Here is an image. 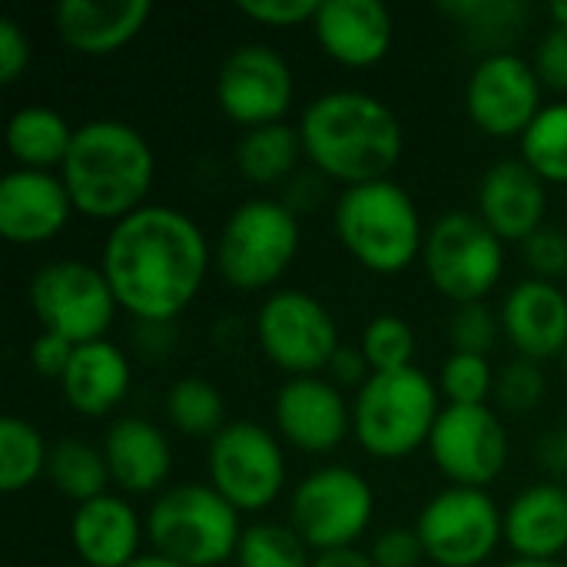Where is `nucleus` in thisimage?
Here are the masks:
<instances>
[{
    "instance_id": "1",
    "label": "nucleus",
    "mask_w": 567,
    "mask_h": 567,
    "mask_svg": "<svg viewBox=\"0 0 567 567\" xmlns=\"http://www.w3.org/2000/svg\"><path fill=\"white\" fill-rule=\"evenodd\" d=\"M213 266V246L203 226L166 203H146L110 226L100 269L120 312L146 326H166L183 316Z\"/></svg>"
},
{
    "instance_id": "2",
    "label": "nucleus",
    "mask_w": 567,
    "mask_h": 567,
    "mask_svg": "<svg viewBox=\"0 0 567 567\" xmlns=\"http://www.w3.org/2000/svg\"><path fill=\"white\" fill-rule=\"evenodd\" d=\"M306 163L342 189L392 179L405 153L399 113L365 90H329L312 96L299 113Z\"/></svg>"
},
{
    "instance_id": "3",
    "label": "nucleus",
    "mask_w": 567,
    "mask_h": 567,
    "mask_svg": "<svg viewBox=\"0 0 567 567\" xmlns=\"http://www.w3.org/2000/svg\"><path fill=\"white\" fill-rule=\"evenodd\" d=\"M60 179L83 219L116 226L146 206L156 179V156L133 123L100 116L76 126Z\"/></svg>"
},
{
    "instance_id": "4",
    "label": "nucleus",
    "mask_w": 567,
    "mask_h": 567,
    "mask_svg": "<svg viewBox=\"0 0 567 567\" xmlns=\"http://www.w3.org/2000/svg\"><path fill=\"white\" fill-rule=\"evenodd\" d=\"M332 233L372 276H399L415 266L429 236L419 203L395 179L342 189L332 206Z\"/></svg>"
},
{
    "instance_id": "5",
    "label": "nucleus",
    "mask_w": 567,
    "mask_h": 567,
    "mask_svg": "<svg viewBox=\"0 0 567 567\" xmlns=\"http://www.w3.org/2000/svg\"><path fill=\"white\" fill-rule=\"evenodd\" d=\"M442 409L439 382L419 365L372 372V379L352 395V439L379 462H402L429 449Z\"/></svg>"
},
{
    "instance_id": "6",
    "label": "nucleus",
    "mask_w": 567,
    "mask_h": 567,
    "mask_svg": "<svg viewBox=\"0 0 567 567\" xmlns=\"http://www.w3.org/2000/svg\"><path fill=\"white\" fill-rule=\"evenodd\" d=\"M299 246V213L286 199L252 196L223 219L213 243V266L229 289L262 292L289 272Z\"/></svg>"
},
{
    "instance_id": "7",
    "label": "nucleus",
    "mask_w": 567,
    "mask_h": 567,
    "mask_svg": "<svg viewBox=\"0 0 567 567\" xmlns=\"http://www.w3.org/2000/svg\"><path fill=\"white\" fill-rule=\"evenodd\" d=\"M243 532V515L209 482L169 485L146 508L150 548L183 567L236 561Z\"/></svg>"
},
{
    "instance_id": "8",
    "label": "nucleus",
    "mask_w": 567,
    "mask_h": 567,
    "mask_svg": "<svg viewBox=\"0 0 567 567\" xmlns=\"http://www.w3.org/2000/svg\"><path fill=\"white\" fill-rule=\"evenodd\" d=\"M422 266L452 306L485 302L505 276V243L475 209H452L429 226Z\"/></svg>"
},
{
    "instance_id": "9",
    "label": "nucleus",
    "mask_w": 567,
    "mask_h": 567,
    "mask_svg": "<svg viewBox=\"0 0 567 567\" xmlns=\"http://www.w3.org/2000/svg\"><path fill=\"white\" fill-rule=\"evenodd\" d=\"M30 309L43 332L63 336L73 346L106 339L120 306L100 269L90 259H50L43 262L27 286Z\"/></svg>"
},
{
    "instance_id": "10",
    "label": "nucleus",
    "mask_w": 567,
    "mask_h": 567,
    "mask_svg": "<svg viewBox=\"0 0 567 567\" xmlns=\"http://www.w3.org/2000/svg\"><path fill=\"white\" fill-rule=\"evenodd\" d=\"M375 518L369 478L349 465H319L289 495V525L312 555L355 548Z\"/></svg>"
},
{
    "instance_id": "11",
    "label": "nucleus",
    "mask_w": 567,
    "mask_h": 567,
    "mask_svg": "<svg viewBox=\"0 0 567 567\" xmlns=\"http://www.w3.org/2000/svg\"><path fill=\"white\" fill-rule=\"evenodd\" d=\"M289 465L276 432L252 419H233L206 445V482L239 512L259 515L286 492Z\"/></svg>"
},
{
    "instance_id": "12",
    "label": "nucleus",
    "mask_w": 567,
    "mask_h": 567,
    "mask_svg": "<svg viewBox=\"0 0 567 567\" xmlns=\"http://www.w3.org/2000/svg\"><path fill=\"white\" fill-rule=\"evenodd\" d=\"M259 352L286 372V379L322 375L336 349L342 346L339 322L326 302L306 289L269 292L252 319Z\"/></svg>"
},
{
    "instance_id": "13",
    "label": "nucleus",
    "mask_w": 567,
    "mask_h": 567,
    "mask_svg": "<svg viewBox=\"0 0 567 567\" xmlns=\"http://www.w3.org/2000/svg\"><path fill=\"white\" fill-rule=\"evenodd\" d=\"M415 532L432 565L482 567L505 545V512L485 488L445 485L422 505Z\"/></svg>"
},
{
    "instance_id": "14",
    "label": "nucleus",
    "mask_w": 567,
    "mask_h": 567,
    "mask_svg": "<svg viewBox=\"0 0 567 567\" xmlns=\"http://www.w3.org/2000/svg\"><path fill=\"white\" fill-rule=\"evenodd\" d=\"M216 103L243 130L286 123L296 103V73L276 47L239 43L216 70Z\"/></svg>"
},
{
    "instance_id": "15",
    "label": "nucleus",
    "mask_w": 567,
    "mask_h": 567,
    "mask_svg": "<svg viewBox=\"0 0 567 567\" xmlns=\"http://www.w3.org/2000/svg\"><path fill=\"white\" fill-rule=\"evenodd\" d=\"M432 465L449 478V485L462 488H492L512 455L508 429L492 405H445L432 439H429Z\"/></svg>"
},
{
    "instance_id": "16",
    "label": "nucleus",
    "mask_w": 567,
    "mask_h": 567,
    "mask_svg": "<svg viewBox=\"0 0 567 567\" xmlns=\"http://www.w3.org/2000/svg\"><path fill=\"white\" fill-rule=\"evenodd\" d=\"M545 110V86L522 53L478 56L465 80V113L472 126L492 140H522Z\"/></svg>"
},
{
    "instance_id": "17",
    "label": "nucleus",
    "mask_w": 567,
    "mask_h": 567,
    "mask_svg": "<svg viewBox=\"0 0 567 567\" xmlns=\"http://www.w3.org/2000/svg\"><path fill=\"white\" fill-rule=\"evenodd\" d=\"M272 425L282 445L302 455H332L352 435V399L326 375L286 379L272 399Z\"/></svg>"
},
{
    "instance_id": "18",
    "label": "nucleus",
    "mask_w": 567,
    "mask_h": 567,
    "mask_svg": "<svg viewBox=\"0 0 567 567\" xmlns=\"http://www.w3.org/2000/svg\"><path fill=\"white\" fill-rule=\"evenodd\" d=\"M475 213L505 246H522L548 226V183L518 156L498 159L478 179Z\"/></svg>"
},
{
    "instance_id": "19",
    "label": "nucleus",
    "mask_w": 567,
    "mask_h": 567,
    "mask_svg": "<svg viewBox=\"0 0 567 567\" xmlns=\"http://www.w3.org/2000/svg\"><path fill=\"white\" fill-rule=\"evenodd\" d=\"M73 213L60 173L10 169L0 179V236L10 246H43L56 239Z\"/></svg>"
},
{
    "instance_id": "20",
    "label": "nucleus",
    "mask_w": 567,
    "mask_h": 567,
    "mask_svg": "<svg viewBox=\"0 0 567 567\" xmlns=\"http://www.w3.org/2000/svg\"><path fill=\"white\" fill-rule=\"evenodd\" d=\"M502 332L518 359L538 365L567 355V292L558 282L522 279L505 292L498 309Z\"/></svg>"
},
{
    "instance_id": "21",
    "label": "nucleus",
    "mask_w": 567,
    "mask_h": 567,
    "mask_svg": "<svg viewBox=\"0 0 567 567\" xmlns=\"http://www.w3.org/2000/svg\"><path fill=\"white\" fill-rule=\"evenodd\" d=\"M312 33L332 63L369 70L389 56L395 43V20L382 0H322Z\"/></svg>"
},
{
    "instance_id": "22",
    "label": "nucleus",
    "mask_w": 567,
    "mask_h": 567,
    "mask_svg": "<svg viewBox=\"0 0 567 567\" xmlns=\"http://www.w3.org/2000/svg\"><path fill=\"white\" fill-rule=\"evenodd\" d=\"M146 542V515L126 495L106 492L70 515V548L83 567H130Z\"/></svg>"
},
{
    "instance_id": "23",
    "label": "nucleus",
    "mask_w": 567,
    "mask_h": 567,
    "mask_svg": "<svg viewBox=\"0 0 567 567\" xmlns=\"http://www.w3.org/2000/svg\"><path fill=\"white\" fill-rule=\"evenodd\" d=\"M103 458L110 468V482L120 495H159L169 488L173 475V445L159 425L140 415L113 419L103 442Z\"/></svg>"
},
{
    "instance_id": "24",
    "label": "nucleus",
    "mask_w": 567,
    "mask_h": 567,
    "mask_svg": "<svg viewBox=\"0 0 567 567\" xmlns=\"http://www.w3.org/2000/svg\"><path fill=\"white\" fill-rule=\"evenodd\" d=\"M153 17L150 0H63L53 10L60 40L80 56H110L133 43Z\"/></svg>"
},
{
    "instance_id": "25",
    "label": "nucleus",
    "mask_w": 567,
    "mask_h": 567,
    "mask_svg": "<svg viewBox=\"0 0 567 567\" xmlns=\"http://www.w3.org/2000/svg\"><path fill=\"white\" fill-rule=\"evenodd\" d=\"M133 389V365L130 355L110 342L96 339L76 346L66 375L60 379L63 402L83 419H106L113 415Z\"/></svg>"
},
{
    "instance_id": "26",
    "label": "nucleus",
    "mask_w": 567,
    "mask_h": 567,
    "mask_svg": "<svg viewBox=\"0 0 567 567\" xmlns=\"http://www.w3.org/2000/svg\"><path fill=\"white\" fill-rule=\"evenodd\" d=\"M505 545L515 558L558 561L567 551V485L535 482L505 505Z\"/></svg>"
},
{
    "instance_id": "27",
    "label": "nucleus",
    "mask_w": 567,
    "mask_h": 567,
    "mask_svg": "<svg viewBox=\"0 0 567 567\" xmlns=\"http://www.w3.org/2000/svg\"><path fill=\"white\" fill-rule=\"evenodd\" d=\"M76 126L66 123L63 113L43 103H30L13 110L3 130L7 153L13 159V169H40V173H60Z\"/></svg>"
},
{
    "instance_id": "28",
    "label": "nucleus",
    "mask_w": 567,
    "mask_h": 567,
    "mask_svg": "<svg viewBox=\"0 0 567 567\" xmlns=\"http://www.w3.org/2000/svg\"><path fill=\"white\" fill-rule=\"evenodd\" d=\"M302 159H306L302 136H299V126L292 123H269V126L243 130L233 150L236 173L246 183L262 186V189L282 186L286 179H292Z\"/></svg>"
},
{
    "instance_id": "29",
    "label": "nucleus",
    "mask_w": 567,
    "mask_h": 567,
    "mask_svg": "<svg viewBox=\"0 0 567 567\" xmlns=\"http://www.w3.org/2000/svg\"><path fill=\"white\" fill-rule=\"evenodd\" d=\"M439 13L458 23L465 40L482 50V56L508 53L532 20V7L522 0H452L439 3Z\"/></svg>"
},
{
    "instance_id": "30",
    "label": "nucleus",
    "mask_w": 567,
    "mask_h": 567,
    "mask_svg": "<svg viewBox=\"0 0 567 567\" xmlns=\"http://www.w3.org/2000/svg\"><path fill=\"white\" fill-rule=\"evenodd\" d=\"M47 482L66 502H73V508L106 495L113 485L103 449L86 442V439H60L56 445H50Z\"/></svg>"
},
{
    "instance_id": "31",
    "label": "nucleus",
    "mask_w": 567,
    "mask_h": 567,
    "mask_svg": "<svg viewBox=\"0 0 567 567\" xmlns=\"http://www.w3.org/2000/svg\"><path fill=\"white\" fill-rule=\"evenodd\" d=\"M163 412H166V422L179 435H186V439H206V442H213L229 425L223 392L213 382L199 379V375L176 379L166 389Z\"/></svg>"
},
{
    "instance_id": "32",
    "label": "nucleus",
    "mask_w": 567,
    "mask_h": 567,
    "mask_svg": "<svg viewBox=\"0 0 567 567\" xmlns=\"http://www.w3.org/2000/svg\"><path fill=\"white\" fill-rule=\"evenodd\" d=\"M50 445L30 419H0V492L20 495L47 478Z\"/></svg>"
},
{
    "instance_id": "33",
    "label": "nucleus",
    "mask_w": 567,
    "mask_h": 567,
    "mask_svg": "<svg viewBox=\"0 0 567 567\" xmlns=\"http://www.w3.org/2000/svg\"><path fill=\"white\" fill-rule=\"evenodd\" d=\"M518 159H525L548 186H567V100L545 103L518 140Z\"/></svg>"
},
{
    "instance_id": "34",
    "label": "nucleus",
    "mask_w": 567,
    "mask_h": 567,
    "mask_svg": "<svg viewBox=\"0 0 567 567\" xmlns=\"http://www.w3.org/2000/svg\"><path fill=\"white\" fill-rule=\"evenodd\" d=\"M312 558L289 522H256L239 538L236 567H312Z\"/></svg>"
},
{
    "instance_id": "35",
    "label": "nucleus",
    "mask_w": 567,
    "mask_h": 567,
    "mask_svg": "<svg viewBox=\"0 0 567 567\" xmlns=\"http://www.w3.org/2000/svg\"><path fill=\"white\" fill-rule=\"evenodd\" d=\"M359 349L369 359L372 372H399V369L415 365V332L395 312H382L369 319L362 329Z\"/></svg>"
},
{
    "instance_id": "36",
    "label": "nucleus",
    "mask_w": 567,
    "mask_h": 567,
    "mask_svg": "<svg viewBox=\"0 0 567 567\" xmlns=\"http://www.w3.org/2000/svg\"><path fill=\"white\" fill-rule=\"evenodd\" d=\"M495 379L498 369L488 355L449 352L439 369V392L445 405H488V399H495Z\"/></svg>"
},
{
    "instance_id": "37",
    "label": "nucleus",
    "mask_w": 567,
    "mask_h": 567,
    "mask_svg": "<svg viewBox=\"0 0 567 567\" xmlns=\"http://www.w3.org/2000/svg\"><path fill=\"white\" fill-rule=\"evenodd\" d=\"M545 395H548V375L538 362L515 355L505 369H498V379H495L498 409L512 415H525V412H535L545 402Z\"/></svg>"
},
{
    "instance_id": "38",
    "label": "nucleus",
    "mask_w": 567,
    "mask_h": 567,
    "mask_svg": "<svg viewBox=\"0 0 567 567\" xmlns=\"http://www.w3.org/2000/svg\"><path fill=\"white\" fill-rule=\"evenodd\" d=\"M498 336H505L502 332V316L488 302L455 306V312L449 316V342H452V352L492 355Z\"/></svg>"
},
{
    "instance_id": "39",
    "label": "nucleus",
    "mask_w": 567,
    "mask_h": 567,
    "mask_svg": "<svg viewBox=\"0 0 567 567\" xmlns=\"http://www.w3.org/2000/svg\"><path fill=\"white\" fill-rule=\"evenodd\" d=\"M522 259L532 279L561 282L567 276V229L542 226L528 243H522Z\"/></svg>"
},
{
    "instance_id": "40",
    "label": "nucleus",
    "mask_w": 567,
    "mask_h": 567,
    "mask_svg": "<svg viewBox=\"0 0 567 567\" xmlns=\"http://www.w3.org/2000/svg\"><path fill=\"white\" fill-rule=\"evenodd\" d=\"M322 0H239L236 10L259 27L289 30V27H312Z\"/></svg>"
},
{
    "instance_id": "41",
    "label": "nucleus",
    "mask_w": 567,
    "mask_h": 567,
    "mask_svg": "<svg viewBox=\"0 0 567 567\" xmlns=\"http://www.w3.org/2000/svg\"><path fill=\"white\" fill-rule=\"evenodd\" d=\"M532 66H535L545 90L567 96V27L551 23L538 37L535 53H532Z\"/></svg>"
},
{
    "instance_id": "42",
    "label": "nucleus",
    "mask_w": 567,
    "mask_h": 567,
    "mask_svg": "<svg viewBox=\"0 0 567 567\" xmlns=\"http://www.w3.org/2000/svg\"><path fill=\"white\" fill-rule=\"evenodd\" d=\"M369 558L375 561V567H419L429 555H425V545L412 528H382L372 545H369Z\"/></svg>"
},
{
    "instance_id": "43",
    "label": "nucleus",
    "mask_w": 567,
    "mask_h": 567,
    "mask_svg": "<svg viewBox=\"0 0 567 567\" xmlns=\"http://www.w3.org/2000/svg\"><path fill=\"white\" fill-rule=\"evenodd\" d=\"M33 60L27 30L13 17H0V83H17Z\"/></svg>"
},
{
    "instance_id": "44",
    "label": "nucleus",
    "mask_w": 567,
    "mask_h": 567,
    "mask_svg": "<svg viewBox=\"0 0 567 567\" xmlns=\"http://www.w3.org/2000/svg\"><path fill=\"white\" fill-rule=\"evenodd\" d=\"M73 352H76L73 342H66L63 336H53V332H43V329H40V336H37L33 346H30V365H33V372H37L40 379L60 385V379H63L66 369H70Z\"/></svg>"
},
{
    "instance_id": "45",
    "label": "nucleus",
    "mask_w": 567,
    "mask_h": 567,
    "mask_svg": "<svg viewBox=\"0 0 567 567\" xmlns=\"http://www.w3.org/2000/svg\"><path fill=\"white\" fill-rule=\"evenodd\" d=\"M332 385H339L342 392H359L369 379H372V365H369V359L362 355V349L359 346H339L336 349V355L329 359V365H326V372H322Z\"/></svg>"
},
{
    "instance_id": "46",
    "label": "nucleus",
    "mask_w": 567,
    "mask_h": 567,
    "mask_svg": "<svg viewBox=\"0 0 567 567\" xmlns=\"http://www.w3.org/2000/svg\"><path fill=\"white\" fill-rule=\"evenodd\" d=\"M538 465L551 475V482L567 478V425L538 439Z\"/></svg>"
},
{
    "instance_id": "47",
    "label": "nucleus",
    "mask_w": 567,
    "mask_h": 567,
    "mask_svg": "<svg viewBox=\"0 0 567 567\" xmlns=\"http://www.w3.org/2000/svg\"><path fill=\"white\" fill-rule=\"evenodd\" d=\"M312 567H375L369 551L362 548H339V551H322L312 558Z\"/></svg>"
},
{
    "instance_id": "48",
    "label": "nucleus",
    "mask_w": 567,
    "mask_h": 567,
    "mask_svg": "<svg viewBox=\"0 0 567 567\" xmlns=\"http://www.w3.org/2000/svg\"><path fill=\"white\" fill-rule=\"evenodd\" d=\"M130 567H183L179 561H169V558H163V555H156V551H143L136 561Z\"/></svg>"
},
{
    "instance_id": "49",
    "label": "nucleus",
    "mask_w": 567,
    "mask_h": 567,
    "mask_svg": "<svg viewBox=\"0 0 567 567\" xmlns=\"http://www.w3.org/2000/svg\"><path fill=\"white\" fill-rule=\"evenodd\" d=\"M502 567H567V561H528V558H512V561H505Z\"/></svg>"
},
{
    "instance_id": "50",
    "label": "nucleus",
    "mask_w": 567,
    "mask_h": 567,
    "mask_svg": "<svg viewBox=\"0 0 567 567\" xmlns=\"http://www.w3.org/2000/svg\"><path fill=\"white\" fill-rule=\"evenodd\" d=\"M548 17H551V23H558V27H567V0H558V3H551V7H548Z\"/></svg>"
}]
</instances>
